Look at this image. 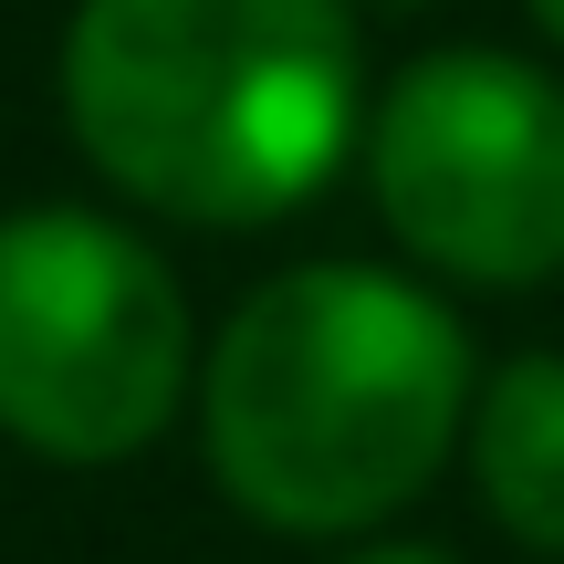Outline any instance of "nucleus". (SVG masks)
I'll return each instance as SVG.
<instances>
[{"label":"nucleus","instance_id":"f257e3e1","mask_svg":"<svg viewBox=\"0 0 564 564\" xmlns=\"http://www.w3.org/2000/svg\"><path fill=\"white\" fill-rule=\"evenodd\" d=\"M470 335L377 262H293L199 356V449L230 512L303 544L408 512L470 429Z\"/></svg>","mask_w":564,"mask_h":564},{"label":"nucleus","instance_id":"f03ea898","mask_svg":"<svg viewBox=\"0 0 564 564\" xmlns=\"http://www.w3.org/2000/svg\"><path fill=\"white\" fill-rule=\"evenodd\" d=\"M63 126L158 220H293L366 137L356 0H74Z\"/></svg>","mask_w":564,"mask_h":564},{"label":"nucleus","instance_id":"7ed1b4c3","mask_svg":"<svg viewBox=\"0 0 564 564\" xmlns=\"http://www.w3.org/2000/svg\"><path fill=\"white\" fill-rule=\"evenodd\" d=\"M199 387L188 282L105 209L0 220V429L42 460H137Z\"/></svg>","mask_w":564,"mask_h":564},{"label":"nucleus","instance_id":"20e7f679","mask_svg":"<svg viewBox=\"0 0 564 564\" xmlns=\"http://www.w3.org/2000/svg\"><path fill=\"white\" fill-rule=\"evenodd\" d=\"M377 220L429 272L523 293L564 272V84L512 53H429L366 116Z\"/></svg>","mask_w":564,"mask_h":564},{"label":"nucleus","instance_id":"39448f33","mask_svg":"<svg viewBox=\"0 0 564 564\" xmlns=\"http://www.w3.org/2000/svg\"><path fill=\"white\" fill-rule=\"evenodd\" d=\"M470 481L523 554L564 564V356H512L470 387Z\"/></svg>","mask_w":564,"mask_h":564},{"label":"nucleus","instance_id":"423d86ee","mask_svg":"<svg viewBox=\"0 0 564 564\" xmlns=\"http://www.w3.org/2000/svg\"><path fill=\"white\" fill-rule=\"evenodd\" d=\"M345 564H460V554H440V544H366V554H345Z\"/></svg>","mask_w":564,"mask_h":564},{"label":"nucleus","instance_id":"0eeeda50","mask_svg":"<svg viewBox=\"0 0 564 564\" xmlns=\"http://www.w3.org/2000/svg\"><path fill=\"white\" fill-rule=\"evenodd\" d=\"M533 21H544V32L564 42V0H533Z\"/></svg>","mask_w":564,"mask_h":564},{"label":"nucleus","instance_id":"6e6552de","mask_svg":"<svg viewBox=\"0 0 564 564\" xmlns=\"http://www.w3.org/2000/svg\"><path fill=\"white\" fill-rule=\"evenodd\" d=\"M377 11H429V0H377Z\"/></svg>","mask_w":564,"mask_h":564}]
</instances>
